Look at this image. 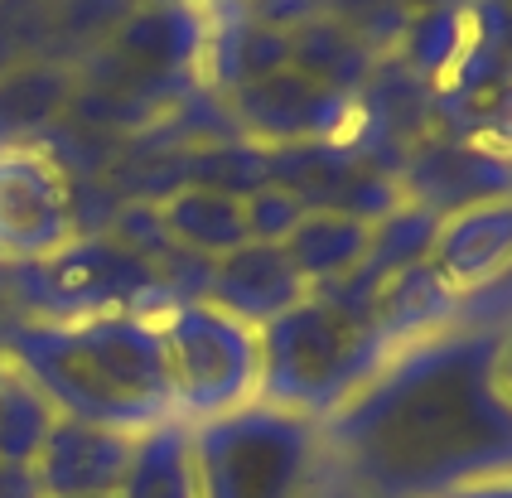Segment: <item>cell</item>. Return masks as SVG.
I'll list each match as a JSON object with an SVG mask.
<instances>
[{
  "label": "cell",
  "instance_id": "6da1fadb",
  "mask_svg": "<svg viewBox=\"0 0 512 498\" xmlns=\"http://www.w3.org/2000/svg\"><path fill=\"white\" fill-rule=\"evenodd\" d=\"M503 324H450L392 349L324 431L372 494L445 498L512 474V397L498 378Z\"/></svg>",
  "mask_w": 512,
  "mask_h": 498
},
{
  "label": "cell",
  "instance_id": "7a4b0ae2",
  "mask_svg": "<svg viewBox=\"0 0 512 498\" xmlns=\"http://www.w3.org/2000/svg\"><path fill=\"white\" fill-rule=\"evenodd\" d=\"M0 353L54 402L58 416L112 426L126 436H141L174 416L160 320H20L5 329Z\"/></svg>",
  "mask_w": 512,
  "mask_h": 498
},
{
  "label": "cell",
  "instance_id": "3957f363",
  "mask_svg": "<svg viewBox=\"0 0 512 498\" xmlns=\"http://www.w3.org/2000/svg\"><path fill=\"white\" fill-rule=\"evenodd\" d=\"M256 349H261L256 402L300 411L310 421L334 416L387 358V344L368 320L343 315L319 295H305L295 310L261 324Z\"/></svg>",
  "mask_w": 512,
  "mask_h": 498
},
{
  "label": "cell",
  "instance_id": "277c9868",
  "mask_svg": "<svg viewBox=\"0 0 512 498\" xmlns=\"http://www.w3.org/2000/svg\"><path fill=\"white\" fill-rule=\"evenodd\" d=\"M10 291L25 320H97V315L160 320L179 305L165 276L112 233L73 237L44 262L10 266Z\"/></svg>",
  "mask_w": 512,
  "mask_h": 498
},
{
  "label": "cell",
  "instance_id": "5b68a950",
  "mask_svg": "<svg viewBox=\"0 0 512 498\" xmlns=\"http://www.w3.org/2000/svg\"><path fill=\"white\" fill-rule=\"evenodd\" d=\"M319 421L247 402L189 426L199 498H295L314 465Z\"/></svg>",
  "mask_w": 512,
  "mask_h": 498
},
{
  "label": "cell",
  "instance_id": "8992f818",
  "mask_svg": "<svg viewBox=\"0 0 512 498\" xmlns=\"http://www.w3.org/2000/svg\"><path fill=\"white\" fill-rule=\"evenodd\" d=\"M160 334L170 358L174 416L184 426L256 402V378H261L256 329L213 310L208 300H189L160 315Z\"/></svg>",
  "mask_w": 512,
  "mask_h": 498
},
{
  "label": "cell",
  "instance_id": "52a82bcc",
  "mask_svg": "<svg viewBox=\"0 0 512 498\" xmlns=\"http://www.w3.org/2000/svg\"><path fill=\"white\" fill-rule=\"evenodd\" d=\"M63 242H73L68 175L39 146H0V262H44Z\"/></svg>",
  "mask_w": 512,
  "mask_h": 498
},
{
  "label": "cell",
  "instance_id": "ba28073f",
  "mask_svg": "<svg viewBox=\"0 0 512 498\" xmlns=\"http://www.w3.org/2000/svg\"><path fill=\"white\" fill-rule=\"evenodd\" d=\"M242 136L256 146H295V141H339L343 121H348V102L324 83H314L295 68H281L271 78H261L252 88L228 97Z\"/></svg>",
  "mask_w": 512,
  "mask_h": 498
},
{
  "label": "cell",
  "instance_id": "9c48e42d",
  "mask_svg": "<svg viewBox=\"0 0 512 498\" xmlns=\"http://www.w3.org/2000/svg\"><path fill=\"white\" fill-rule=\"evenodd\" d=\"M401 194L430 213H459L484 199H508L512 194V155L450 136H426L406 155V170L397 175Z\"/></svg>",
  "mask_w": 512,
  "mask_h": 498
},
{
  "label": "cell",
  "instance_id": "30bf717a",
  "mask_svg": "<svg viewBox=\"0 0 512 498\" xmlns=\"http://www.w3.org/2000/svg\"><path fill=\"white\" fill-rule=\"evenodd\" d=\"M136 455V436L58 416L44 450L34 455V474L44 498H116Z\"/></svg>",
  "mask_w": 512,
  "mask_h": 498
},
{
  "label": "cell",
  "instance_id": "8fae6325",
  "mask_svg": "<svg viewBox=\"0 0 512 498\" xmlns=\"http://www.w3.org/2000/svg\"><path fill=\"white\" fill-rule=\"evenodd\" d=\"M305 295H310V286L295 271V262L285 257V247H276V242H247V247H237V252L213 262L203 300L213 310L232 315V320H242L247 329H261L276 315L295 310Z\"/></svg>",
  "mask_w": 512,
  "mask_h": 498
},
{
  "label": "cell",
  "instance_id": "7c38bea8",
  "mask_svg": "<svg viewBox=\"0 0 512 498\" xmlns=\"http://www.w3.org/2000/svg\"><path fill=\"white\" fill-rule=\"evenodd\" d=\"M430 266L459 295L503 281L512 271V194L445 213L435 247H430Z\"/></svg>",
  "mask_w": 512,
  "mask_h": 498
},
{
  "label": "cell",
  "instance_id": "4fadbf2b",
  "mask_svg": "<svg viewBox=\"0 0 512 498\" xmlns=\"http://www.w3.org/2000/svg\"><path fill=\"white\" fill-rule=\"evenodd\" d=\"M208 15V44L199 59V83L213 92L252 88L261 78L290 68V34H276L242 15V0H199Z\"/></svg>",
  "mask_w": 512,
  "mask_h": 498
},
{
  "label": "cell",
  "instance_id": "5bb4252c",
  "mask_svg": "<svg viewBox=\"0 0 512 498\" xmlns=\"http://www.w3.org/2000/svg\"><path fill=\"white\" fill-rule=\"evenodd\" d=\"M464 310L459 291L426 262L406 266L397 276H387L368 305V324L377 329V339L387 344V353L411 344V339H426L435 329H450L455 315Z\"/></svg>",
  "mask_w": 512,
  "mask_h": 498
},
{
  "label": "cell",
  "instance_id": "9a60e30c",
  "mask_svg": "<svg viewBox=\"0 0 512 498\" xmlns=\"http://www.w3.org/2000/svg\"><path fill=\"white\" fill-rule=\"evenodd\" d=\"M73 68L63 63H25L0 78V146H34L73 102Z\"/></svg>",
  "mask_w": 512,
  "mask_h": 498
},
{
  "label": "cell",
  "instance_id": "2e32d148",
  "mask_svg": "<svg viewBox=\"0 0 512 498\" xmlns=\"http://www.w3.org/2000/svg\"><path fill=\"white\" fill-rule=\"evenodd\" d=\"M377 59L382 54L372 44H363L358 34L343 30L339 20H329V15H319L305 30L290 34V68L314 78V83H324V88L339 92V97H358L363 83L372 78Z\"/></svg>",
  "mask_w": 512,
  "mask_h": 498
},
{
  "label": "cell",
  "instance_id": "e0dca14e",
  "mask_svg": "<svg viewBox=\"0 0 512 498\" xmlns=\"http://www.w3.org/2000/svg\"><path fill=\"white\" fill-rule=\"evenodd\" d=\"M368 237H372V228H363L358 218L334 213V208H314V213H305L295 223V233L285 237V257L305 276V286L319 291V286L343 281L353 266L363 262Z\"/></svg>",
  "mask_w": 512,
  "mask_h": 498
},
{
  "label": "cell",
  "instance_id": "ac0fdd59",
  "mask_svg": "<svg viewBox=\"0 0 512 498\" xmlns=\"http://www.w3.org/2000/svg\"><path fill=\"white\" fill-rule=\"evenodd\" d=\"M160 218L179 247L199 252L208 262L228 257L237 247H247V213H242V199L232 194H218V189H203V184H189L179 189L174 199L160 204Z\"/></svg>",
  "mask_w": 512,
  "mask_h": 498
},
{
  "label": "cell",
  "instance_id": "d6986e66",
  "mask_svg": "<svg viewBox=\"0 0 512 498\" xmlns=\"http://www.w3.org/2000/svg\"><path fill=\"white\" fill-rule=\"evenodd\" d=\"M116 498H199L194 460H189V426L179 416L136 436V455Z\"/></svg>",
  "mask_w": 512,
  "mask_h": 498
},
{
  "label": "cell",
  "instance_id": "ffe728a7",
  "mask_svg": "<svg viewBox=\"0 0 512 498\" xmlns=\"http://www.w3.org/2000/svg\"><path fill=\"white\" fill-rule=\"evenodd\" d=\"M141 0H49V59L73 68L112 39Z\"/></svg>",
  "mask_w": 512,
  "mask_h": 498
},
{
  "label": "cell",
  "instance_id": "44dd1931",
  "mask_svg": "<svg viewBox=\"0 0 512 498\" xmlns=\"http://www.w3.org/2000/svg\"><path fill=\"white\" fill-rule=\"evenodd\" d=\"M54 421V402L20 368H10L0 382V460L5 465H34V455L44 450Z\"/></svg>",
  "mask_w": 512,
  "mask_h": 498
},
{
  "label": "cell",
  "instance_id": "7402d4cb",
  "mask_svg": "<svg viewBox=\"0 0 512 498\" xmlns=\"http://www.w3.org/2000/svg\"><path fill=\"white\" fill-rule=\"evenodd\" d=\"M39 59H49V0H0V78Z\"/></svg>",
  "mask_w": 512,
  "mask_h": 498
},
{
  "label": "cell",
  "instance_id": "603a6c76",
  "mask_svg": "<svg viewBox=\"0 0 512 498\" xmlns=\"http://www.w3.org/2000/svg\"><path fill=\"white\" fill-rule=\"evenodd\" d=\"M319 15L339 20L343 30H353L377 54H392L401 44L406 20H411L406 0H319Z\"/></svg>",
  "mask_w": 512,
  "mask_h": 498
},
{
  "label": "cell",
  "instance_id": "cb8c5ba5",
  "mask_svg": "<svg viewBox=\"0 0 512 498\" xmlns=\"http://www.w3.org/2000/svg\"><path fill=\"white\" fill-rule=\"evenodd\" d=\"M406 204V194H401L397 179L377 175V170H358V175L343 184V194L334 199V213H348V218H358L363 228H377L387 213H397Z\"/></svg>",
  "mask_w": 512,
  "mask_h": 498
},
{
  "label": "cell",
  "instance_id": "d4e9b609",
  "mask_svg": "<svg viewBox=\"0 0 512 498\" xmlns=\"http://www.w3.org/2000/svg\"><path fill=\"white\" fill-rule=\"evenodd\" d=\"M242 213H247V237L252 242H276L285 247V237L295 233V223L305 218V204L295 199V194H285L276 184H266V189H256L242 199Z\"/></svg>",
  "mask_w": 512,
  "mask_h": 498
},
{
  "label": "cell",
  "instance_id": "484cf974",
  "mask_svg": "<svg viewBox=\"0 0 512 498\" xmlns=\"http://www.w3.org/2000/svg\"><path fill=\"white\" fill-rule=\"evenodd\" d=\"M242 15L276 34H295L319 20V0H242Z\"/></svg>",
  "mask_w": 512,
  "mask_h": 498
},
{
  "label": "cell",
  "instance_id": "4316f807",
  "mask_svg": "<svg viewBox=\"0 0 512 498\" xmlns=\"http://www.w3.org/2000/svg\"><path fill=\"white\" fill-rule=\"evenodd\" d=\"M0 498H44L34 465H5L0 460Z\"/></svg>",
  "mask_w": 512,
  "mask_h": 498
},
{
  "label": "cell",
  "instance_id": "83f0119b",
  "mask_svg": "<svg viewBox=\"0 0 512 498\" xmlns=\"http://www.w3.org/2000/svg\"><path fill=\"white\" fill-rule=\"evenodd\" d=\"M445 498H512V474H484V479H469L450 489Z\"/></svg>",
  "mask_w": 512,
  "mask_h": 498
},
{
  "label": "cell",
  "instance_id": "f1b7e54d",
  "mask_svg": "<svg viewBox=\"0 0 512 498\" xmlns=\"http://www.w3.org/2000/svg\"><path fill=\"white\" fill-rule=\"evenodd\" d=\"M25 315H20V305H15V291H10V266L0 262V339H5V329L10 324H20Z\"/></svg>",
  "mask_w": 512,
  "mask_h": 498
},
{
  "label": "cell",
  "instance_id": "f546056e",
  "mask_svg": "<svg viewBox=\"0 0 512 498\" xmlns=\"http://www.w3.org/2000/svg\"><path fill=\"white\" fill-rule=\"evenodd\" d=\"M498 378H503V387H508V397H512V324H503V358H498Z\"/></svg>",
  "mask_w": 512,
  "mask_h": 498
},
{
  "label": "cell",
  "instance_id": "4dcf8cb0",
  "mask_svg": "<svg viewBox=\"0 0 512 498\" xmlns=\"http://www.w3.org/2000/svg\"><path fill=\"white\" fill-rule=\"evenodd\" d=\"M440 5H464V0H406V10H440Z\"/></svg>",
  "mask_w": 512,
  "mask_h": 498
},
{
  "label": "cell",
  "instance_id": "1f68e13d",
  "mask_svg": "<svg viewBox=\"0 0 512 498\" xmlns=\"http://www.w3.org/2000/svg\"><path fill=\"white\" fill-rule=\"evenodd\" d=\"M5 373H10V358H5V353H0V382H5Z\"/></svg>",
  "mask_w": 512,
  "mask_h": 498
},
{
  "label": "cell",
  "instance_id": "d6a6232c",
  "mask_svg": "<svg viewBox=\"0 0 512 498\" xmlns=\"http://www.w3.org/2000/svg\"><path fill=\"white\" fill-rule=\"evenodd\" d=\"M145 5H160V0H145Z\"/></svg>",
  "mask_w": 512,
  "mask_h": 498
}]
</instances>
